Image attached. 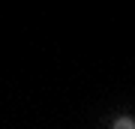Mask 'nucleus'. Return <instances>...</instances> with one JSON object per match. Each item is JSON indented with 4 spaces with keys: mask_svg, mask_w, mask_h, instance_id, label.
I'll return each instance as SVG.
<instances>
[{
    "mask_svg": "<svg viewBox=\"0 0 135 129\" xmlns=\"http://www.w3.org/2000/svg\"><path fill=\"white\" fill-rule=\"evenodd\" d=\"M114 129H135V123H132V117H117Z\"/></svg>",
    "mask_w": 135,
    "mask_h": 129,
    "instance_id": "nucleus-1",
    "label": "nucleus"
}]
</instances>
